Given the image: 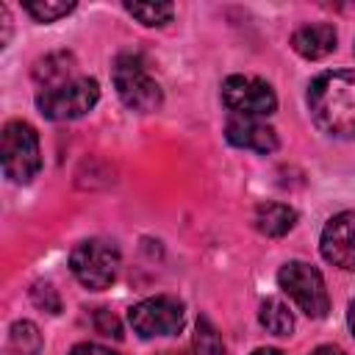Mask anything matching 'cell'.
<instances>
[{"label": "cell", "instance_id": "cell-6", "mask_svg": "<svg viewBox=\"0 0 355 355\" xmlns=\"http://www.w3.org/2000/svg\"><path fill=\"white\" fill-rule=\"evenodd\" d=\"M69 269L80 286L103 291L119 275V250L103 239H86L69 252Z\"/></svg>", "mask_w": 355, "mask_h": 355}, {"label": "cell", "instance_id": "cell-15", "mask_svg": "<svg viewBox=\"0 0 355 355\" xmlns=\"http://www.w3.org/2000/svg\"><path fill=\"white\" fill-rule=\"evenodd\" d=\"M8 344L17 355H39L42 349V333L33 322H14L11 324V336H8Z\"/></svg>", "mask_w": 355, "mask_h": 355}, {"label": "cell", "instance_id": "cell-3", "mask_svg": "<svg viewBox=\"0 0 355 355\" xmlns=\"http://www.w3.org/2000/svg\"><path fill=\"white\" fill-rule=\"evenodd\" d=\"M111 78H114V86H116V94L119 100L139 111V114H150L161 105L164 94H161V86L155 83V78L147 72L141 55H133V53H122L114 67H111Z\"/></svg>", "mask_w": 355, "mask_h": 355}, {"label": "cell", "instance_id": "cell-17", "mask_svg": "<svg viewBox=\"0 0 355 355\" xmlns=\"http://www.w3.org/2000/svg\"><path fill=\"white\" fill-rule=\"evenodd\" d=\"M125 11L130 17H136L141 25L155 28V25H166L175 14V8L169 3H125Z\"/></svg>", "mask_w": 355, "mask_h": 355}, {"label": "cell", "instance_id": "cell-2", "mask_svg": "<svg viewBox=\"0 0 355 355\" xmlns=\"http://www.w3.org/2000/svg\"><path fill=\"white\" fill-rule=\"evenodd\" d=\"M0 161L11 183H31L36 178V172L42 169V150L39 136L28 122H6L0 133Z\"/></svg>", "mask_w": 355, "mask_h": 355}, {"label": "cell", "instance_id": "cell-11", "mask_svg": "<svg viewBox=\"0 0 355 355\" xmlns=\"http://www.w3.org/2000/svg\"><path fill=\"white\" fill-rule=\"evenodd\" d=\"M336 28L327 25V22H308V25H300L294 33H291V47L308 58V61H319L324 55H330L336 50Z\"/></svg>", "mask_w": 355, "mask_h": 355}, {"label": "cell", "instance_id": "cell-4", "mask_svg": "<svg viewBox=\"0 0 355 355\" xmlns=\"http://www.w3.org/2000/svg\"><path fill=\"white\" fill-rule=\"evenodd\" d=\"M277 283L283 294L311 319H322L330 311V297L324 288V277L316 266L305 261H288L277 272Z\"/></svg>", "mask_w": 355, "mask_h": 355}, {"label": "cell", "instance_id": "cell-14", "mask_svg": "<svg viewBox=\"0 0 355 355\" xmlns=\"http://www.w3.org/2000/svg\"><path fill=\"white\" fill-rule=\"evenodd\" d=\"M72 64H75V58H72L69 53L47 55L44 61L36 64L33 75H36V80L44 83V89H50V86H61V83L72 80V75H69V72H72Z\"/></svg>", "mask_w": 355, "mask_h": 355}, {"label": "cell", "instance_id": "cell-9", "mask_svg": "<svg viewBox=\"0 0 355 355\" xmlns=\"http://www.w3.org/2000/svg\"><path fill=\"white\" fill-rule=\"evenodd\" d=\"M319 250L333 266L355 272V211H341L327 219L322 227Z\"/></svg>", "mask_w": 355, "mask_h": 355}, {"label": "cell", "instance_id": "cell-10", "mask_svg": "<svg viewBox=\"0 0 355 355\" xmlns=\"http://www.w3.org/2000/svg\"><path fill=\"white\" fill-rule=\"evenodd\" d=\"M225 139L233 147L252 150V153H275L277 150V133L269 128L263 119H250V116H230L225 125Z\"/></svg>", "mask_w": 355, "mask_h": 355}, {"label": "cell", "instance_id": "cell-20", "mask_svg": "<svg viewBox=\"0 0 355 355\" xmlns=\"http://www.w3.org/2000/svg\"><path fill=\"white\" fill-rule=\"evenodd\" d=\"M33 300H36V305H42V308H47V305H44L47 300H50L55 308H61V305H58V297H55V291H53L50 283H39V286L33 288Z\"/></svg>", "mask_w": 355, "mask_h": 355}, {"label": "cell", "instance_id": "cell-12", "mask_svg": "<svg viewBox=\"0 0 355 355\" xmlns=\"http://www.w3.org/2000/svg\"><path fill=\"white\" fill-rule=\"evenodd\" d=\"M294 222H297V211L283 202H261L255 208V227L269 239L286 236L294 227Z\"/></svg>", "mask_w": 355, "mask_h": 355}, {"label": "cell", "instance_id": "cell-16", "mask_svg": "<svg viewBox=\"0 0 355 355\" xmlns=\"http://www.w3.org/2000/svg\"><path fill=\"white\" fill-rule=\"evenodd\" d=\"M191 355H225V344H222L216 327L205 316L197 319V330L191 338Z\"/></svg>", "mask_w": 355, "mask_h": 355}, {"label": "cell", "instance_id": "cell-5", "mask_svg": "<svg viewBox=\"0 0 355 355\" xmlns=\"http://www.w3.org/2000/svg\"><path fill=\"white\" fill-rule=\"evenodd\" d=\"M100 100V83L94 78H72L61 86L42 89L36 94L39 111L53 122H67L89 114Z\"/></svg>", "mask_w": 355, "mask_h": 355}, {"label": "cell", "instance_id": "cell-18", "mask_svg": "<svg viewBox=\"0 0 355 355\" xmlns=\"http://www.w3.org/2000/svg\"><path fill=\"white\" fill-rule=\"evenodd\" d=\"M25 11H28L36 22H55V19L67 17L69 11H75V3H64V0H39V3H25Z\"/></svg>", "mask_w": 355, "mask_h": 355}, {"label": "cell", "instance_id": "cell-23", "mask_svg": "<svg viewBox=\"0 0 355 355\" xmlns=\"http://www.w3.org/2000/svg\"><path fill=\"white\" fill-rule=\"evenodd\" d=\"M347 324H349V330H352V336H355V300H352L349 308H347Z\"/></svg>", "mask_w": 355, "mask_h": 355}, {"label": "cell", "instance_id": "cell-1", "mask_svg": "<svg viewBox=\"0 0 355 355\" xmlns=\"http://www.w3.org/2000/svg\"><path fill=\"white\" fill-rule=\"evenodd\" d=\"M313 125L333 139H355V69L322 72L308 86Z\"/></svg>", "mask_w": 355, "mask_h": 355}, {"label": "cell", "instance_id": "cell-21", "mask_svg": "<svg viewBox=\"0 0 355 355\" xmlns=\"http://www.w3.org/2000/svg\"><path fill=\"white\" fill-rule=\"evenodd\" d=\"M69 355H119V352H114L108 347H100V344H78V347H72Z\"/></svg>", "mask_w": 355, "mask_h": 355}, {"label": "cell", "instance_id": "cell-7", "mask_svg": "<svg viewBox=\"0 0 355 355\" xmlns=\"http://www.w3.org/2000/svg\"><path fill=\"white\" fill-rule=\"evenodd\" d=\"M222 103L233 116H250V119H263L275 114L277 97L275 89L255 78V75H230L222 83Z\"/></svg>", "mask_w": 355, "mask_h": 355}, {"label": "cell", "instance_id": "cell-24", "mask_svg": "<svg viewBox=\"0 0 355 355\" xmlns=\"http://www.w3.org/2000/svg\"><path fill=\"white\" fill-rule=\"evenodd\" d=\"M252 355H283L280 349H272V347H261V349H255Z\"/></svg>", "mask_w": 355, "mask_h": 355}, {"label": "cell", "instance_id": "cell-8", "mask_svg": "<svg viewBox=\"0 0 355 355\" xmlns=\"http://www.w3.org/2000/svg\"><path fill=\"white\" fill-rule=\"evenodd\" d=\"M128 319H130V327L141 338L175 336L183 327V302L169 297V294L147 297V300H141L130 308Z\"/></svg>", "mask_w": 355, "mask_h": 355}, {"label": "cell", "instance_id": "cell-13", "mask_svg": "<svg viewBox=\"0 0 355 355\" xmlns=\"http://www.w3.org/2000/svg\"><path fill=\"white\" fill-rule=\"evenodd\" d=\"M258 322L272 333V336H288L294 330V313L280 297H266L258 311Z\"/></svg>", "mask_w": 355, "mask_h": 355}, {"label": "cell", "instance_id": "cell-19", "mask_svg": "<svg viewBox=\"0 0 355 355\" xmlns=\"http://www.w3.org/2000/svg\"><path fill=\"white\" fill-rule=\"evenodd\" d=\"M94 327H97L103 336H114V338H122V327H119V319H116L111 311H105V308H100V311L94 313Z\"/></svg>", "mask_w": 355, "mask_h": 355}, {"label": "cell", "instance_id": "cell-22", "mask_svg": "<svg viewBox=\"0 0 355 355\" xmlns=\"http://www.w3.org/2000/svg\"><path fill=\"white\" fill-rule=\"evenodd\" d=\"M311 355H347L344 349H338V347H330V344H324V347H316Z\"/></svg>", "mask_w": 355, "mask_h": 355}]
</instances>
